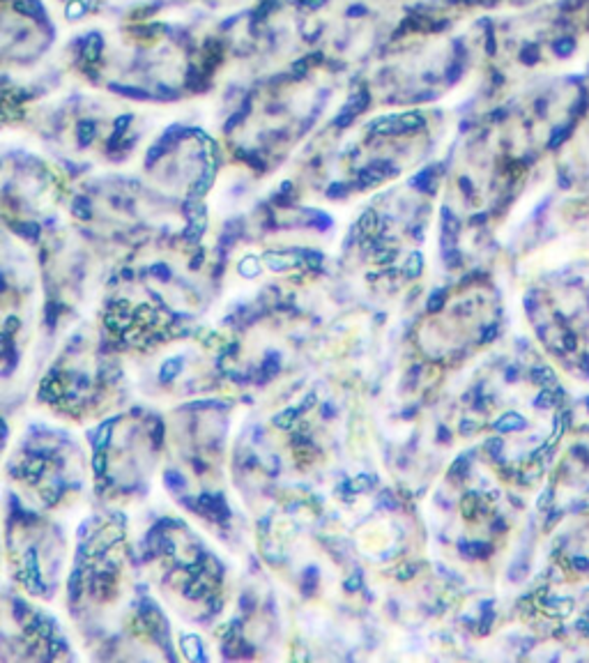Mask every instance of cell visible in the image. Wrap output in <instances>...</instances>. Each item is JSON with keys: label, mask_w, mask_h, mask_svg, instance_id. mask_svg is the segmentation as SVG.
Segmentation results:
<instances>
[{"label": "cell", "mask_w": 589, "mask_h": 663, "mask_svg": "<svg viewBox=\"0 0 589 663\" xmlns=\"http://www.w3.org/2000/svg\"><path fill=\"white\" fill-rule=\"evenodd\" d=\"M164 484H166L171 491H182V488H184L182 475H180V472H175V470H168L166 475H164Z\"/></svg>", "instance_id": "52a82bcc"}, {"label": "cell", "mask_w": 589, "mask_h": 663, "mask_svg": "<svg viewBox=\"0 0 589 663\" xmlns=\"http://www.w3.org/2000/svg\"><path fill=\"white\" fill-rule=\"evenodd\" d=\"M299 413H304L302 407H297V410H295V407H290V410H283L281 415H277V417H274V424H277V426H281V428H290L292 424H295V419L299 417Z\"/></svg>", "instance_id": "277c9868"}, {"label": "cell", "mask_w": 589, "mask_h": 663, "mask_svg": "<svg viewBox=\"0 0 589 663\" xmlns=\"http://www.w3.org/2000/svg\"><path fill=\"white\" fill-rule=\"evenodd\" d=\"M154 440H156V444H159V440H162V424L154 428Z\"/></svg>", "instance_id": "d6986e66"}, {"label": "cell", "mask_w": 589, "mask_h": 663, "mask_svg": "<svg viewBox=\"0 0 589 663\" xmlns=\"http://www.w3.org/2000/svg\"><path fill=\"white\" fill-rule=\"evenodd\" d=\"M359 228L364 230V233H370V230L376 228V214H373V212H366L364 217H361V224H359Z\"/></svg>", "instance_id": "9a60e30c"}, {"label": "cell", "mask_w": 589, "mask_h": 663, "mask_svg": "<svg viewBox=\"0 0 589 663\" xmlns=\"http://www.w3.org/2000/svg\"><path fill=\"white\" fill-rule=\"evenodd\" d=\"M258 270H260V263H258V258H253V256L244 258V261L240 263V274L242 277H256Z\"/></svg>", "instance_id": "8992f818"}, {"label": "cell", "mask_w": 589, "mask_h": 663, "mask_svg": "<svg viewBox=\"0 0 589 663\" xmlns=\"http://www.w3.org/2000/svg\"><path fill=\"white\" fill-rule=\"evenodd\" d=\"M92 470L97 475H104L106 472V451L104 449H94V456H92Z\"/></svg>", "instance_id": "9c48e42d"}, {"label": "cell", "mask_w": 589, "mask_h": 663, "mask_svg": "<svg viewBox=\"0 0 589 663\" xmlns=\"http://www.w3.org/2000/svg\"><path fill=\"white\" fill-rule=\"evenodd\" d=\"M111 435H113V422H104L99 426V431L92 435V447L94 449H104L106 444L111 442Z\"/></svg>", "instance_id": "3957f363"}, {"label": "cell", "mask_w": 589, "mask_h": 663, "mask_svg": "<svg viewBox=\"0 0 589 663\" xmlns=\"http://www.w3.org/2000/svg\"><path fill=\"white\" fill-rule=\"evenodd\" d=\"M92 136H94V127L90 125V122H81V127H78V143H81V145H88Z\"/></svg>", "instance_id": "8fae6325"}, {"label": "cell", "mask_w": 589, "mask_h": 663, "mask_svg": "<svg viewBox=\"0 0 589 663\" xmlns=\"http://www.w3.org/2000/svg\"><path fill=\"white\" fill-rule=\"evenodd\" d=\"M150 274L154 279H159V281H168V279H171V270H168L164 263H156V265H152L150 267Z\"/></svg>", "instance_id": "4fadbf2b"}, {"label": "cell", "mask_w": 589, "mask_h": 663, "mask_svg": "<svg viewBox=\"0 0 589 663\" xmlns=\"http://www.w3.org/2000/svg\"><path fill=\"white\" fill-rule=\"evenodd\" d=\"M16 233H21L26 240H37V235H39V226L37 224H21V226H16Z\"/></svg>", "instance_id": "30bf717a"}, {"label": "cell", "mask_w": 589, "mask_h": 663, "mask_svg": "<svg viewBox=\"0 0 589 663\" xmlns=\"http://www.w3.org/2000/svg\"><path fill=\"white\" fill-rule=\"evenodd\" d=\"M182 357H173V360H168V362H164V366H162V371H159V380L162 382H171V380H175V378L180 376V371H182Z\"/></svg>", "instance_id": "7a4b0ae2"}, {"label": "cell", "mask_w": 589, "mask_h": 663, "mask_svg": "<svg viewBox=\"0 0 589 663\" xmlns=\"http://www.w3.org/2000/svg\"><path fill=\"white\" fill-rule=\"evenodd\" d=\"M345 587H348L350 592H357L361 587V574L357 571V574H352L348 580H345Z\"/></svg>", "instance_id": "2e32d148"}, {"label": "cell", "mask_w": 589, "mask_h": 663, "mask_svg": "<svg viewBox=\"0 0 589 663\" xmlns=\"http://www.w3.org/2000/svg\"><path fill=\"white\" fill-rule=\"evenodd\" d=\"M74 214H78L81 219H88L90 217V210H88V200L85 198H78L76 203H74Z\"/></svg>", "instance_id": "5bb4252c"}, {"label": "cell", "mask_w": 589, "mask_h": 663, "mask_svg": "<svg viewBox=\"0 0 589 663\" xmlns=\"http://www.w3.org/2000/svg\"><path fill=\"white\" fill-rule=\"evenodd\" d=\"M343 193H345V184H334V187H329L327 196L329 198H341Z\"/></svg>", "instance_id": "ac0fdd59"}, {"label": "cell", "mask_w": 589, "mask_h": 663, "mask_svg": "<svg viewBox=\"0 0 589 663\" xmlns=\"http://www.w3.org/2000/svg\"><path fill=\"white\" fill-rule=\"evenodd\" d=\"M442 304H444V292L442 290H435L433 295H431V299H428V304H426L428 314H435V311H440V309H442Z\"/></svg>", "instance_id": "7c38bea8"}, {"label": "cell", "mask_w": 589, "mask_h": 663, "mask_svg": "<svg viewBox=\"0 0 589 663\" xmlns=\"http://www.w3.org/2000/svg\"><path fill=\"white\" fill-rule=\"evenodd\" d=\"M23 567H26V576H39V562H37V553L28 550L23 557Z\"/></svg>", "instance_id": "ba28073f"}, {"label": "cell", "mask_w": 589, "mask_h": 663, "mask_svg": "<svg viewBox=\"0 0 589 663\" xmlns=\"http://www.w3.org/2000/svg\"><path fill=\"white\" fill-rule=\"evenodd\" d=\"M267 373H274V371H279V360H277V355H270L265 360V366H262Z\"/></svg>", "instance_id": "e0dca14e"}, {"label": "cell", "mask_w": 589, "mask_h": 663, "mask_svg": "<svg viewBox=\"0 0 589 663\" xmlns=\"http://www.w3.org/2000/svg\"><path fill=\"white\" fill-rule=\"evenodd\" d=\"M182 652L187 658L191 661H205V654H203V645H200V638L193 636V633H187L182 636Z\"/></svg>", "instance_id": "6da1fadb"}, {"label": "cell", "mask_w": 589, "mask_h": 663, "mask_svg": "<svg viewBox=\"0 0 589 663\" xmlns=\"http://www.w3.org/2000/svg\"><path fill=\"white\" fill-rule=\"evenodd\" d=\"M421 267H423L421 253H412V256L407 258V263H405V274L410 279H414V277H419V274H421Z\"/></svg>", "instance_id": "5b68a950"}]
</instances>
